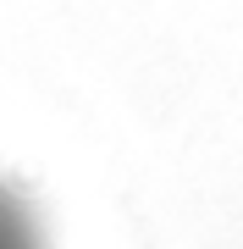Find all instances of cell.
I'll list each match as a JSON object with an SVG mask.
<instances>
[{"label":"cell","mask_w":243,"mask_h":249,"mask_svg":"<svg viewBox=\"0 0 243 249\" xmlns=\"http://www.w3.org/2000/svg\"><path fill=\"white\" fill-rule=\"evenodd\" d=\"M0 249H55L39 205L28 199V188H17L0 172Z\"/></svg>","instance_id":"cell-1"}]
</instances>
